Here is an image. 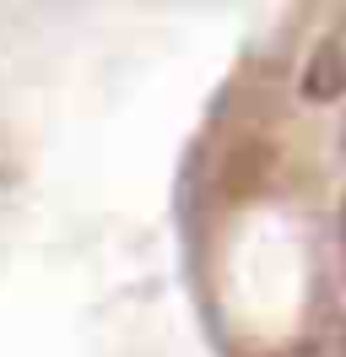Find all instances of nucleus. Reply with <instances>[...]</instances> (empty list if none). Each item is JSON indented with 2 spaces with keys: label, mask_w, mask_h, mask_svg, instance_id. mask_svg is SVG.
I'll use <instances>...</instances> for the list:
<instances>
[{
  "label": "nucleus",
  "mask_w": 346,
  "mask_h": 357,
  "mask_svg": "<svg viewBox=\"0 0 346 357\" xmlns=\"http://www.w3.org/2000/svg\"><path fill=\"white\" fill-rule=\"evenodd\" d=\"M298 98L308 103H346V17L330 22L314 38L308 60L298 70Z\"/></svg>",
  "instance_id": "f257e3e1"
},
{
  "label": "nucleus",
  "mask_w": 346,
  "mask_h": 357,
  "mask_svg": "<svg viewBox=\"0 0 346 357\" xmlns=\"http://www.w3.org/2000/svg\"><path fill=\"white\" fill-rule=\"evenodd\" d=\"M341 255H346V195H341Z\"/></svg>",
  "instance_id": "f03ea898"
},
{
  "label": "nucleus",
  "mask_w": 346,
  "mask_h": 357,
  "mask_svg": "<svg viewBox=\"0 0 346 357\" xmlns=\"http://www.w3.org/2000/svg\"><path fill=\"white\" fill-rule=\"evenodd\" d=\"M341 157H346V114H341Z\"/></svg>",
  "instance_id": "7ed1b4c3"
}]
</instances>
